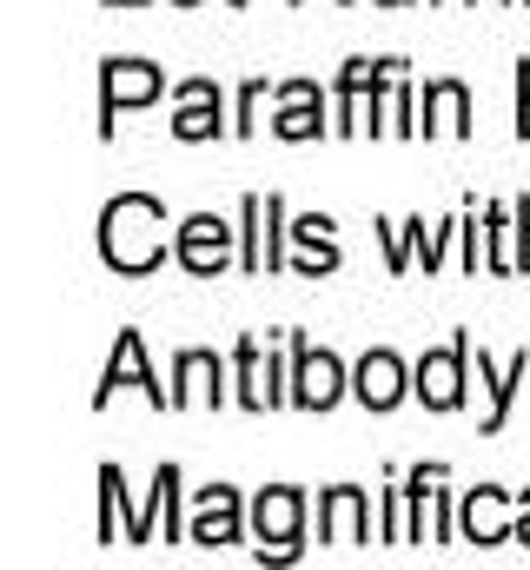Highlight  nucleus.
I'll return each mask as SVG.
<instances>
[{"instance_id": "obj_17", "label": "nucleus", "mask_w": 530, "mask_h": 570, "mask_svg": "<svg viewBox=\"0 0 530 570\" xmlns=\"http://www.w3.org/2000/svg\"><path fill=\"white\" fill-rule=\"evenodd\" d=\"M318 544H372V498L359 484L318 491Z\"/></svg>"}, {"instance_id": "obj_12", "label": "nucleus", "mask_w": 530, "mask_h": 570, "mask_svg": "<svg viewBox=\"0 0 530 570\" xmlns=\"http://www.w3.org/2000/svg\"><path fill=\"white\" fill-rule=\"evenodd\" d=\"M146 392V405H159V412H173V385H159V372H153V365H146V338H139V332H120V338H114V352H107V372H100V392H94V405H100V412H107V399H114V392Z\"/></svg>"}, {"instance_id": "obj_16", "label": "nucleus", "mask_w": 530, "mask_h": 570, "mask_svg": "<svg viewBox=\"0 0 530 570\" xmlns=\"http://www.w3.org/2000/svg\"><path fill=\"white\" fill-rule=\"evenodd\" d=\"M285 233H292V246H298V253L285 259L298 279H332V273L345 266V253H338V219H325V213H305V219H292Z\"/></svg>"}, {"instance_id": "obj_28", "label": "nucleus", "mask_w": 530, "mask_h": 570, "mask_svg": "<svg viewBox=\"0 0 530 570\" xmlns=\"http://www.w3.org/2000/svg\"><path fill=\"white\" fill-rule=\"evenodd\" d=\"M518 544H530V491H518Z\"/></svg>"}, {"instance_id": "obj_24", "label": "nucleus", "mask_w": 530, "mask_h": 570, "mask_svg": "<svg viewBox=\"0 0 530 570\" xmlns=\"http://www.w3.org/2000/svg\"><path fill=\"white\" fill-rule=\"evenodd\" d=\"M385 544H411V491L404 478H385Z\"/></svg>"}, {"instance_id": "obj_11", "label": "nucleus", "mask_w": 530, "mask_h": 570, "mask_svg": "<svg viewBox=\"0 0 530 570\" xmlns=\"http://www.w3.org/2000/svg\"><path fill=\"white\" fill-rule=\"evenodd\" d=\"M219 134H233L219 80H206V73H193V80H173V140L206 146V140H219Z\"/></svg>"}, {"instance_id": "obj_29", "label": "nucleus", "mask_w": 530, "mask_h": 570, "mask_svg": "<svg viewBox=\"0 0 530 570\" xmlns=\"http://www.w3.org/2000/svg\"><path fill=\"white\" fill-rule=\"evenodd\" d=\"M107 7H153V0H107Z\"/></svg>"}, {"instance_id": "obj_19", "label": "nucleus", "mask_w": 530, "mask_h": 570, "mask_svg": "<svg viewBox=\"0 0 530 570\" xmlns=\"http://www.w3.org/2000/svg\"><path fill=\"white\" fill-rule=\"evenodd\" d=\"M471 358H478V385H484V399H491V412H484V425H478V431H484V438H498V431L511 425V405H518V385L530 379V352H511V358L498 365V358H491V352L478 345Z\"/></svg>"}, {"instance_id": "obj_27", "label": "nucleus", "mask_w": 530, "mask_h": 570, "mask_svg": "<svg viewBox=\"0 0 530 570\" xmlns=\"http://www.w3.org/2000/svg\"><path fill=\"white\" fill-rule=\"evenodd\" d=\"M518 140H530V53L518 60Z\"/></svg>"}, {"instance_id": "obj_23", "label": "nucleus", "mask_w": 530, "mask_h": 570, "mask_svg": "<svg viewBox=\"0 0 530 570\" xmlns=\"http://www.w3.org/2000/svg\"><path fill=\"white\" fill-rule=\"evenodd\" d=\"M484 273H498V279L518 273V213L504 199L484 206Z\"/></svg>"}, {"instance_id": "obj_1", "label": "nucleus", "mask_w": 530, "mask_h": 570, "mask_svg": "<svg viewBox=\"0 0 530 570\" xmlns=\"http://www.w3.org/2000/svg\"><path fill=\"white\" fill-rule=\"evenodd\" d=\"M166 226H173L166 199H153V193H114L100 206V259L120 279L159 273V259H173V233Z\"/></svg>"}, {"instance_id": "obj_9", "label": "nucleus", "mask_w": 530, "mask_h": 570, "mask_svg": "<svg viewBox=\"0 0 530 570\" xmlns=\"http://www.w3.org/2000/svg\"><path fill=\"white\" fill-rule=\"evenodd\" d=\"M246 498L233 491V484H206V491H193V511H186V544H199V551H226V544H239L246 538Z\"/></svg>"}, {"instance_id": "obj_6", "label": "nucleus", "mask_w": 530, "mask_h": 570, "mask_svg": "<svg viewBox=\"0 0 530 570\" xmlns=\"http://www.w3.org/2000/svg\"><path fill=\"white\" fill-rule=\"evenodd\" d=\"M285 345H292V405L298 412H332L352 392V372L338 365V352L312 345L305 332H285Z\"/></svg>"}, {"instance_id": "obj_21", "label": "nucleus", "mask_w": 530, "mask_h": 570, "mask_svg": "<svg viewBox=\"0 0 530 570\" xmlns=\"http://www.w3.org/2000/svg\"><path fill=\"white\" fill-rule=\"evenodd\" d=\"M233 392H226V358L219 352H179L173 358V412H186V405H226Z\"/></svg>"}, {"instance_id": "obj_31", "label": "nucleus", "mask_w": 530, "mask_h": 570, "mask_svg": "<svg viewBox=\"0 0 530 570\" xmlns=\"http://www.w3.org/2000/svg\"><path fill=\"white\" fill-rule=\"evenodd\" d=\"M173 7H199V0H173Z\"/></svg>"}, {"instance_id": "obj_30", "label": "nucleus", "mask_w": 530, "mask_h": 570, "mask_svg": "<svg viewBox=\"0 0 530 570\" xmlns=\"http://www.w3.org/2000/svg\"><path fill=\"white\" fill-rule=\"evenodd\" d=\"M379 7H411V0H379Z\"/></svg>"}, {"instance_id": "obj_20", "label": "nucleus", "mask_w": 530, "mask_h": 570, "mask_svg": "<svg viewBox=\"0 0 530 570\" xmlns=\"http://www.w3.org/2000/svg\"><path fill=\"white\" fill-rule=\"evenodd\" d=\"M418 134L424 140H464L471 134V87L464 80H424V100H418Z\"/></svg>"}, {"instance_id": "obj_3", "label": "nucleus", "mask_w": 530, "mask_h": 570, "mask_svg": "<svg viewBox=\"0 0 530 570\" xmlns=\"http://www.w3.org/2000/svg\"><path fill=\"white\" fill-rule=\"evenodd\" d=\"M285 199L278 193H246L239 199V273L272 279L285 273Z\"/></svg>"}, {"instance_id": "obj_5", "label": "nucleus", "mask_w": 530, "mask_h": 570, "mask_svg": "<svg viewBox=\"0 0 530 570\" xmlns=\"http://www.w3.org/2000/svg\"><path fill=\"white\" fill-rule=\"evenodd\" d=\"M173 259L193 279H219L239 259V226H226L219 213H186V219H173Z\"/></svg>"}, {"instance_id": "obj_13", "label": "nucleus", "mask_w": 530, "mask_h": 570, "mask_svg": "<svg viewBox=\"0 0 530 570\" xmlns=\"http://www.w3.org/2000/svg\"><path fill=\"white\" fill-rule=\"evenodd\" d=\"M458 538L478 544V551H498V544H518V511H511V491L504 484H478L458 498Z\"/></svg>"}, {"instance_id": "obj_14", "label": "nucleus", "mask_w": 530, "mask_h": 570, "mask_svg": "<svg viewBox=\"0 0 530 570\" xmlns=\"http://www.w3.org/2000/svg\"><path fill=\"white\" fill-rule=\"evenodd\" d=\"M272 100H278V114H272V134H278V140L305 146V140H325V134H332L318 80H278V87H272Z\"/></svg>"}, {"instance_id": "obj_25", "label": "nucleus", "mask_w": 530, "mask_h": 570, "mask_svg": "<svg viewBox=\"0 0 530 570\" xmlns=\"http://www.w3.org/2000/svg\"><path fill=\"white\" fill-rule=\"evenodd\" d=\"M259 114H265V80H246L239 100H233V134H239V140L259 134Z\"/></svg>"}, {"instance_id": "obj_22", "label": "nucleus", "mask_w": 530, "mask_h": 570, "mask_svg": "<svg viewBox=\"0 0 530 570\" xmlns=\"http://www.w3.org/2000/svg\"><path fill=\"white\" fill-rule=\"evenodd\" d=\"M146 524L166 544H186V491H179V464H159L146 484Z\"/></svg>"}, {"instance_id": "obj_18", "label": "nucleus", "mask_w": 530, "mask_h": 570, "mask_svg": "<svg viewBox=\"0 0 530 570\" xmlns=\"http://www.w3.org/2000/svg\"><path fill=\"white\" fill-rule=\"evenodd\" d=\"M398 67H404V60H365V53L338 67V87H332V114H338V120H332V134H359V107L392 80Z\"/></svg>"}, {"instance_id": "obj_33", "label": "nucleus", "mask_w": 530, "mask_h": 570, "mask_svg": "<svg viewBox=\"0 0 530 570\" xmlns=\"http://www.w3.org/2000/svg\"><path fill=\"white\" fill-rule=\"evenodd\" d=\"M292 7H298V0H292ZM338 7H352V0H338Z\"/></svg>"}, {"instance_id": "obj_26", "label": "nucleus", "mask_w": 530, "mask_h": 570, "mask_svg": "<svg viewBox=\"0 0 530 570\" xmlns=\"http://www.w3.org/2000/svg\"><path fill=\"white\" fill-rule=\"evenodd\" d=\"M464 273L471 279L484 273V213L478 206H464Z\"/></svg>"}, {"instance_id": "obj_2", "label": "nucleus", "mask_w": 530, "mask_h": 570, "mask_svg": "<svg viewBox=\"0 0 530 570\" xmlns=\"http://www.w3.org/2000/svg\"><path fill=\"white\" fill-rule=\"evenodd\" d=\"M253 551H259V564H292L298 551H305V491L298 484H265L259 498H253Z\"/></svg>"}, {"instance_id": "obj_7", "label": "nucleus", "mask_w": 530, "mask_h": 570, "mask_svg": "<svg viewBox=\"0 0 530 570\" xmlns=\"http://www.w3.org/2000/svg\"><path fill=\"white\" fill-rule=\"evenodd\" d=\"M233 399H239L246 412H278V405H292V365H278V352H265L253 332L233 345Z\"/></svg>"}, {"instance_id": "obj_15", "label": "nucleus", "mask_w": 530, "mask_h": 570, "mask_svg": "<svg viewBox=\"0 0 530 570\" xmlns=\"http://www.w3.org/2000/svg\"><path fill=\"white\" fill-rule=\"evenodd\" d=\"M352 399L365 405V412H392V405H404L411 399V365L398 358V352H365L359 365H352Z\"/></svg>"}, {"instance_id": "obj_32", "label": "nucleus", "mask_w": 530, "mask_h": 570, "mask_svg": "<svg viewBox=\"0 0 530 570\" xmlns=\"http://www.w3.org/2000/svg\"><path fill=\"white\" fill-rule=\"evenodd\" d=\"M226 7H246V0H226Z\"/></svg>"}, {"instance_id": "obj_8", "label": "nucleus", "mask_w": 530, "mask_h": 570, "mask_svg": "<svg viewBox=\"0 0 530 570\" xmlns=\"http://www.w3.org/2000/svg\"><path fill=\"white\" fill-rule=\"evenodd\" d=\"M159 94H173V80H166L153 60H107V67H100V140H114L120 114L153 107Z\"/></svg>"}, {"instance_id": "obj_10", "label": "nucleus", "mask_w": 530, "mask_h": 570, "mask_svg": "<svg viewBox=\"0 0 530 570\" xmlns=\"http://www.w3.org/2000/svg\"><path fill=\"white\" fill-rule=\"evenodd\" d=\"M458 226H464V213L458 219H438V226H424V219H379L372 233L385 239V266L392 273H411V259H424V273H438L444 266V246L458 239Z\"/></svg>"}, {"instance_id": "obj_4", "label": "nucleus", "mask_w": 530, "mask_h": 570, "mask_svg": "<svg viewBox=\"0 0 530 570\" xmlns=\"http://www.w3.org/2000/svg\"><path fill=\"white\" fill-rule=\"evenodd\" d=\"M471 332H458L451 345H438V352H424L418 365H411V399L424 405V412H458L464 405V392H471Z\"/></svg>"}]
</instances>
